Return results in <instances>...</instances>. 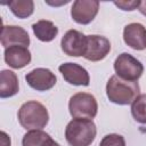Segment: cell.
<instances>
[{"label": "cell", "mask_w": 146, "mask_h": 146, "mask_svg": "<svg viewBox=\"0 0 146 146\" xmlns=\"http://www.w3.org/2000/svg\"><path fill=\"white\" fill-rule=\"evenodd\" d=\"M64 80L74 86H89L90 76L88 71L75 63H64L58 67Z\"/></svg>", "instance_id": "8fae6325"}, {"label": "cell", "mask_w": 146, "mask_h": 146, "mask_svg": "<svg viewBox=\"0 0 146 146\" xmlns=\"http://www.w3.org/2000/svg\"><path fill=\"white\" fill-rule=\"evenodd\" d=\"M140 88L137 81H128L112 75L106 83V95L110 102L117 105H129L139 95Z\"/></svg>", "instance_id": "6da1fadb"}, {"label": "cell", "mask_w": 146, "mask_h": 146, "mask_svg": "<svg viewBox=\"0 0 146 146\" xmlns=\"http://www.w3.org/2000/svg\"><path fill=\"white\" fill-rule=\"evenodd\" d=\"M138 9H139V11H140L144 16H146V0L140 1V5H139Z\"/></svg>", "instance_id": "44dd1931"}, {"label": "cell", "mask_w": 146, "mask_h": 146, "mask_svg": "<svg viewBox=\"0 0 146 146\" xmlns=\"http://www.w3.org/2000/svg\"><path fill=\"white\" fill-rule=\"evenodd\" d=\"M99 2L96 0H76L71 8V16L74 22L86 25L94 21L98 14Z\"/></svg>", "instance_id": "52a82bcc"}, {"label": "cell", "mask_w": 146, "mask_h": 146, "mask_svg": "<svg viewBox=\"0 0 146 146\" xmlns=\"http://www.w3.org/2000/svg\"><path fill=\"white\" fill-rule=\"evenodd\" d=\"M111 51V42L103 35L90 34L87 35V48L84 58L91 62H98L104 59Z\"/></svg>", "instance_id": "ba28073f"}, {"label": "cell", "mask_w": 146, "mask_h": 146, "mask_svg": "<svg viewBox=\"0 0 146 146\" xmlns=\"http://www.w3.org/2000/svg\"><path fill=\"white\" fill-rule=\"evenodd\" d=\"M62 50L73 57L84 56L87 48V35L78 30H68L60 41Z\"/></svg>", "instance_id": "8992f818"}, {"label": "cell", "mask_w": 146, "mask_h": 146, "mask_svg": "<svg viewBox=\"0 0 146 146\" xmlns=\"http://www.w3.org/2000/svg\"><path fill=\"white\" fill-rule=\"evenodd\" d=\"M17 117L19 124L26 130H41L49 121L46 106L36 100L24 103L18 110Z\"/></svg>", "instance_id": "7a4b0ae2"}, {"label": "cell", "mask_w": 146, "mask_h": 146, "mask_svg": "<svg viewBox=\"0 0 146 146\" xmlns=\"http://www.w3.org/2000/svg\"><path fill=\"white\" fill-rule=\"evenodd\" d=\"M50 146H60V145H59V144H58V143H56V141H55V140H54V141H52V144H51V145H50Z\"/></svg>", "instance_id": "7402d4cb"}, {"label": "cell", "mask_w": 146, "mask_h": 146, "mask_svg": "<svg viewBox=\"0 0 146 146\" xmlns=\"http://www.w3.org/2000/svg\"><path fill=\"white\" fill-rule=\"evenodd\" d=\"M5 62L13 68H23L31 62V52L27 47L11 46L5 49Z\"/></svg>", "instance_id": "4fadbf2b"}, {"label": "cell", "mask_w": 146, "mask_h": 146, "mask_svg": "<svg viewBox=\"0 0 146 146\" xmlns=\"http://www.w3.org/2000/svg\"><path fill=\"white\" fill-rule=\"evenodd\" d=\"M114 5L117 6L119 8H121L122 10H129V11H131V10H135L136 8L139 7L140 1H119V2L115 1Z\"/></svg>", "instance_id": "ffe728a7"}, {"label": "cell", "mask_w": 146, "mask_h": 146, "mask_svg": "<svg viewBox=\"0 0 146 146\" xmlns=\"http://www.w3.org/2000/svg\"><path fill=\"white\" fill-rule=\"evenodd\" d=\"M25 80L27 84L36 91L49 90L57 82L56 75L49 68H44V67H38L30 71L25 75Z\"/></svg>", "instance_id": "9c48e42d"}, {"label": "cell", "mask_w": 146, "mask_h": 146, "mask_svg": "<svg viewBox=\"0 0 146 146\" xmlns=\"http://www.w3.org/2000/svg\"><path fill=\"white\" fill-rule=\"evenodd\" d=\"M8 7L18 18H27L34 11V2L32 0H14L8 2Z\"/></svg>", "instance_id": "e0dca14e"}, {"label": "cell", "mask_w": 146, "mask_h": 146, "mask_svg": "<svg viewBox=\"0 0 146 146\" xmlns=\"http://www.w3.org/2000/svg\"><path fill=\"white\" fill-rule=\"evenodd\" d=\"M131 114L137 122L146 124V94L138 95L131 103Z\"/></svg>", "instance_id": "ac0fdd59"}, {"label": "cell", "mask_w": 146, "mask_h": 146, "mask_svg": "<svg viewBox=\"0 0 146 146\" xmlns=\"http://www.w3.org/2000/svg\"><path fill=\"white\" fill-rule=\"evenodd\" d=\"M18 78L10 70H2L0 73V97L8 98L18 92Z\"/></svg>", "instance_id": "5bb4252c"}, {"label": "cell", "mask_w": 146, "mask_h": 146, "mask_svg": "<svg viewBox=\"0 0 146 146\" xmlns=\"http://www.w3.org/2000/svg\"><path fill=\"white\" fill-rule=\"evenodd\" d=\"M54 139L42 130H29L23 139V146H50Z\"/></svg>", "instance_id": "2e32d148"}, {"label": "cell", "mask_w": 146, "mask_h": 146, "mask_svg": "<svg viewBox=\"0 0 146 146\" xmlns=\"http://www.w3.org/2000/svg\"><path fill=\"white\" fill-rule=\"evenodd\" d=\"M99 146H125V140L121 135L110 133L103 137Z\"/></svg>", "instance_id": "d6986e66"}, {"label": "cell", "mask_w": 146, "mask_h": 146, "mask_svg": "<svg viewBox=\"0 0 146 146\" xmlns=\"http://www.w3.org/2000/svg\"><path fill=\"white\" fill-rule=\"evenodd\" d=\"M68 110L73 119L92 120L97 115L98 104L91 94L76 92L70 98Z\"/></svg>", "instance_id": "277c9868"}, {"label": "cell", "mask_w": 146, "mask_h": 146, "mask_svg": "<svg viewBox=\"0 0 146 146\" xmlns=\"http://www.w3.org/2000/svg\"><path fill=\"white\" fill-rule=\"evenodd\" d=\"M32 30L34 35L42 42L52 41L58 34V27L51 22L47 19H40L32 25Z\"/></svg>", "instance_id": "9a60e30c"}, {"label": "cell", "mask_w": 146, "mask_h": 146, "mask_svg": "<svg viewBox=\"0 0 146 146\" xmlns=\"http://www.w3.org/2000/svg\"><path fill=\"white\" fill-rule=\"evenodd\" d=\"M114 70L119 78L128 81H137L144 72V66L132 55L122 52L114 62Z\"/></svg>", "instance_id": "5b68a950"}, {"label": "cell", "mask_w": 146, "mask_h": 146, "mask_svg": "<svg viewBox=\"0 0 146 146\" xmlns=\"http://www.w3.org/2000/svg\"><path fill=\"white\" fill-rule=\"evenodd\" d=\"M123 40L135 50L146 49V27L140 23H130L124 26Z\"/></svg>", "instance_id": "7c38bea8"}, {"label": "cell", "mask_w": 146, "mask_h": 146, "mask_svg": "<svg viewBox=\"0 0 146 146\" xmlns=\"http://www.w3.org/2000/svg\"><path fill=\"white\" fill-rule=\"evenodd\" d=\"M1 44L6 48L11 46L29 47L30 35L21 26L17 25H3L1 29Z\"/></svg>", "instance_id": "30bf717a"}, {"label": "cell", "mask_w": 146, "mask_h": 146, "mask_svg": "<svg viewBox=\"0 0 146 146\" xmlns=\"http://www.w3.org/2000/svg\"><path fill=\"white\" fill-rule=\"evenodd\" d=\"M96 133V124L87 119H73L65 129V138L71 146H89L95 140Z\"/></svg>", "instance_id": "3957f363"}]
</instances>
